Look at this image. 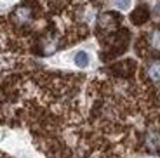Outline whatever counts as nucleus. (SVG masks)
<instances>
[{
  "label": "nucleus",
  "mask_w": 160,
  "mask_h": 158,
  "mask_svg": "<svg viewBox=\"0 0 160 158\" xmlns=\"http://www.w3.org/2000/svg\"><path fill=\"white\" fill-rule=\"evenodd\" d=\"M72 59H73V63H75V66L82 68V70L89 68L91 63H92V57H91V54H89L87 51H77L75 54H73Z\"/></svg>",
  "instance_id": "1"
},
{
  "label": "nucleus",
  "mask_w": 160,
  "mask_h": 158,
  "mask_svg": "<svg viewBox=\"0 0 160 158\" xmlns=\"http://www.w3.org/2000/svg\"><path fill=\"white\" fill-rule=\"evenodd\" d=\"M146 146L152 148V150H157V148L160 146V137L157 132H152L150 131L148 134H146Z\"/></svg>",
  "instance_id": "2"
},
{
  "label": "nucleus",
  "mask_w": 160,
  "mask_h": 158,
  "mask_svg": "<svg viewBox=\"0 0 160 158\" xmlns=\"http://www.w3.org/2000/svg\"><path fill=\"white\" fill-rule=\"evenodd\" d=\"M148 75L153 82H160V63H153L148 68Z\"/></svg>",
  "instance_id": "3"
},
{
  "label": "nucleus",
  "mask_w": 160,
  "mask_h": 158,
  "mask_svg": "<svg viewBox=\"0 0 160 158\" xmlns=\"http://www.w3.org/2000/svg\"><path fill=\"white\" fill-rule=\"evenodd\" d=\"M112 4L120 11H127L132 7V0H112Z\"/></svg>",
  "instance_id": "4"
},
{
  "label": "nucleus",
  "mask_w": 160,
  "mask_h": 158,
  "mask_svg": "<svg viewBox=\"0 0 160 158\" xmlns=\"http://www.w3.org/2000/svg\"><path fill=\"white\" fill-rule=\"evenodd\" d=\"M152 45L155 49H160V32L153 33V40H152Z\"/></svg>",
  "instance_id": "5"
},
{
  "label": "nucleus",
  "mask_w": 160,
  "mask_h": 158,
  "mask_svg": "<svg viewBox=\"0 0 160 158\" xmlns=\"http://www.w3.org/2000/svg\"><path fill=\"white\" fill-rule=\"evenodd\" d=\"M155 16H158V17H160V2L155 5Z\"/></svg>",
  "instance_id": "6"
}]
</instances>
